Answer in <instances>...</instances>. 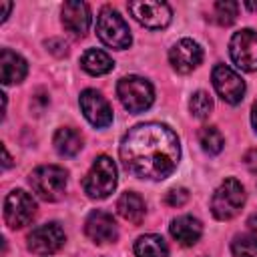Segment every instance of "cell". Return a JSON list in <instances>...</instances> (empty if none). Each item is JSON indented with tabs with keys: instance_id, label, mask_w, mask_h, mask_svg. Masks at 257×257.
<instances>
[{
	"instance_id": "f546056e",
	"label": "cell",
	"mask_w": 257,
	"mask_h": 257,
	"mask_svg": "<svg viewBox=\"0 0 257 257\" xmlns=\"http://www.w3.org/2000/svg\"><path fill=\"white\" fill-rule=\"evenodd\" d=\"M2 153H4V169H8V167L12 165V161H10V155H8L6 147H2Z\"/></svg>"
},
{
	"instance_id": "277c9868",
	"label": "cell",
	"mask_w": 257,
	"mask_h": 257,
	"mask_svg": "<svg viewBox=\"0 0 257 257\" xmlns=\"http://www.w3.org/2000/svg\"><path fill=\"white\" fill-rule=\"evenodd\" d=\"M68 173L58 165H42L30 173V187L42 201H58L66 191Z\"/></svg>"
},
{
	"instance_id": "7c38bea8",
	"label": "cell",
	"mask_w": 257,
	"mask_h": 257,
	"mask_svg": "<svg viewBox=\"0 0 257 257\" xmlns=\"http://www.w3.org/2000/svg\"><path fill=\"white\" fill-rule=\"evenodd\" d=\"M64 231L58 223H44L28 233V249L36 255H50L64 245Z\"/></svg>"
},
{
	"instance_id": "d6a6232c",
	"label": "cell",
	"mask_w": 257,
	"mask_h": 257,
	"mask_svg": "<svg viewBox=\"0 0 257 257\" xmlns=\"http://www.w3.org/2000/svg\"><path fill=\"white\" fill-rule=\"evenodd\" d=\"M253 155H255V157H257V151H253ZM255 169H257V167H255Z\"/></svg>"
},
{
	"instance_id": "ac0fdd59",
	"label": "cell",
	"mask_w": 257,
	"mask_h": 257,
	"mask_svg": "<svg viewBox=\"0 0 257 257\" xmlns=\"http://www.w3.org/2000/svg\"><path fill=\"white\" fill-rule=\"evenodd\" d=\"M116 211H118V215H120L124 221L139 225V223L145 219L147 207H145V201H143L137 193H131V191H128V193H122V195L118 197V201H116Z\"/></svg>"
},
{
	"instance_id": "9c48e42d",
	"label": "cell",
	"mask_w": 257,
	"mask_h": 257,
	"mask_svg": "<svg viewBox=\"0 0 257 257\" xmlns=\"http://www.w3.org/2000/svg\"><path fill=\"white\" fill-rule=\"evenodd\" d=\"M128 12L135 16V20L151 30L165 28L171 22V6L167 2H153V0H141V2H128Z\"/></svg>"
},
{
	"instance_id": "1f68e13d",
	"label": "cell",
	"mask_w": 257,
	"mask_h": 257,
	"mask_svg": "<svg viewBox=\"0 0 257 257\" xmlns=\"http://www.w3.org/2000/svg\"><path fill=\"white\" fill-rule=\"evenodd\" d=\"M247 6L249 8H257V2H247Z\"/></svg>"
},
{
	"instance_id": "7402d4cb",
	"label": "cell",
	"mask_w": 257,
	"mask_h": 257,
	"mask_svg": "<svg viewBox=\"0 0 257 257\" xmlns=\"http://www.w3.org/2000/svg\"><path fill=\"white\" fill-rule=\"evenodd\" d=\"M199 145L203 147L205 153L217 155V153H221L225 141H223V135L219 133L217 126H203L199 131Z\"/></svg>"
},
{
	"instance_id": "603a6c76",
	"label": "cell",
	"mask_w": 257,
	"mask_h": 257,
	"mask_svg": "<svg viewBox=\"0 0 257 257\" xmlns=\"http://www.w3.org/2000/svg\"><path fill=\"white\" fill-rule=\"evenodd\" d=\"M237 12H239V4L231 2V0H219L213 6V20L221 26H229L237 20Z\"/></svg>"
},
{
	"instance_id": "e0dca14e",
	"label": "cell",
	"mask_w": 257,
	"mask_h": 257,
	"mask_svg": "<svg viewBox=\"0 0 257 257\" xmlns=\"http://www.w3.org/2000/svg\"><path fill=\"white\" fill-rule=\"evenodd\" d=\"M0 72H2V84H16V82H22L26 72H28V64L26 60L12 52L10 48H4L0 52Z\"/></svg>"
},
{
	"instance_id": "4fadbf2b",
	"label": "cell",
	"mask_w": 257,
	"mask_h": 257,
	"mask_svg": "<svg viewBox=\"0 0 257 257\" xmlns=\"http://www.w3.org/2000/svg\"><path fill=\"white\" fill-rule=\"evenodd\" d=\"M169 60H171V66L177 72L187 74V72L195 70L201 64V60H203V48L195 40H191V38H181L169 50Z\"/></svg>"
},
{
	"instance_id": "ffe728a7",
	"label": "cell",
	"mask_w": 257,
	"mask_h": 257,
	"mask_svg": "<svg viewBox=\"0 0 257 257\" xmlns=\"http://www.w3.org/2000/svg\"><path fill=\"white\" fill-rule=\"evenodd\" d=\"M54 149L62 155V157H74L80 149H82V137L78 131L70 128V126H62L54 133Z\"/></svg>"
},
{
	"instance_id": "2e32d148",
	"label": "cell",
	"mask_w": 257,
	"mask_h": 257,
	"mask_svg": "<svg viewBox=\"0 0 257 257\" xmlns=\"http://www.w3.org/2000/svg\"><path fill=\"white\" fill-rule=\"evenodd\" d=\"M169 231H171V237L177 243L189 247V245H195L199 241V237L203 235V225L193 215H181V217L173 219Z\"/></svg>"
},
{
	"instance_id": "3957f363",
	"label": "cell",
	"mask_w": 257,
	"mask_h": 257,
	"mask_svg": "<svg viewBox=\"0 0 257 257\" xmlns=\"http://www.w3.org/2000/svg\"><path fill=\"white\" fill-rule=\"evenodd\" d=\"M96 36L110 48L124 50L131 46L133 36L124 18L110 6H104L96 16Z\"/></svg>"
},
{
	"instance_id": "cb8c5ba5",
	"label": "cell",
	"mask_w": 257,
	"mask_h": 257,
	"mask_svg": "<svg viewBox=\"0 0 257 257\" xmlns=\"http://www.w3.org/2000/svg\"><path fill=\"white\" fill-rule=\"evenodd\" d=\"M231 251L235 257H257V235H237L231 243Z\"/></svg>"
},
{
	"instance_id": "52a82bcc",
	"label": "cell",
	"mask_w": 257,
	"mask_h": 257,
	"mask_svg": "<svg viewBox=\"0 0 257 257\" xmlns=\"http://www.w3.org/2000/svg\"><path fill=\"white\" fill-rule=\"evenodd\" d=\"M34 213H36V203L22 189L8 193V197L4 199V221L10 229H22L32 221Z\"/></svg>"
},
{
	"instance_id": "d6986e66",
	"label": "cell",
	"mask_w": 257,
	"mask_h": 257,
	"mask_svg": "<svg viewBox=\"0 0 257 257\" xmlns=\"http://www.w3.org/2000/svg\"><path fill=\"white\" fill-rule=\"evenodd\" d=\"M80 66H82L88 74L100 76V74L110 72L112 66H114V62H112V58H110L106 52H102V50H98V48H88V50L80 56Z\"/></svg>"
},
{
	"instance_id": "f1b7e54d",
	"label": "cell",
	"mask_w": 257,
	"mask_h": 257,
	"mask_svg": "<svg viewBox=\"0 0 257 257\" xmlns=\"http://www.w3.org/2000/svg\"><path fill=\"white\" fill-rule=\"evenodd\" d=\"M251 122H253L255 131H257V100L253 102V108H251Z\"/></svg>"
},
{
	"instance_id": "44dd1931",
	"label": "cell",
	"mask_w": 257,
	"mask_h": 257,
	"mask_svg": "<svg viewBox=\"0 0 257 257\" xmlns=\"http://www.w3.org/2000/svg\"><path fill=\"white\" fill-rule=\"evenodd\" d=\"M135 255L137 257H167L169 245L161 235H143L135 241Z\"/></svg>"
},
{
	"instance_id": "4316f807",
	"label": "cell",
	"mask_w": 257,
	"mask_h": 257,
	"mask_svg": "<svg viewBox=\"0 0 257 257\" xmlns=\"http://www.w3.org/2000/svg\"><path fill=\"white\" fill-rule=\"evenodd\" d=\"M46 46H48V48H50V52H52V54H56V56H64V54L68 52L66 42H64V40H60V38H50V40L46 42Z\"/></svg>"
},
{
	"instance_id": "8992f818",
	"label": "cell",
	"mask_w": 257,
	"mask_h": 257,
	"mask_svg": "<svg viewBox=\"0 0 257 257\" xmlns=\"http://www.w3.org/2000/svg\"><path fill=\"white\" fill-rule=\"evenodd\" d=\"M116 94L122 106L135 114L147 110L155 100L153 84L141 76H122L116 84Z\"/></svg>"
},
{
	"instance_id": "83f0119b",
	"label": "cell",
	"mask_w": 257,
	"mask_h": 257,
	"mask_svg": "<svg viewBox=\"0 0 257 257\" xmlns=\"http://www.w3.org/2000/svg\"><path fill=\"white\" fill-rule=\"evenodd\" d=\"M0 8H2V18H0V22H4V20L8 18V12L12 10V2H0Z\"/></svg>"
},
{
	"instance_id": "7a4b0ae2",
	"label": "cell",
	"mask_w": 257,
	"mask_h": 257,
	"mask_svg": "<svg viewBox=\"0 0 257 257\" xmlns=\"http://www.w3.org/2000/svg\"><path fill=\"white\" fill-rule=\"evenodd\" d=\"M116 187V165L110 157L100 155L88 169L82 189L90 199H106Z\"/></svg>"
},
{
	"instance_id": "6da1fadb",
	"label": "cell",
	"mask_w": 257,
	"mask_h": 257,
	"mask_svg": "<svg viewBox=\"0 0 257 257\" xmlns=\"http://www.w3.org/2000/svg\"><path fill=\"white\" fill-rule=\"evenodd\" d=\"M118 153L128 173L141 179L161 181L177 169L181 147L177 135L167 124L143 122L128 128Z\"/></svg>"
},
{
	"instance_id": "5bb4252c",
	"label": "cell",
	"mask_w": 257,
	"mask_h": 257,
	"mask_svg": "<svg viewBox=\"0 0 257 257\" xmlns=\"http://www.w3.org/2000/svg\"><path fill=\"white\" fill-rule=\"evenodd\" d=\"M84 231H86L88 239L98 243V245L112 243L118 237L114 217L106 211H92L84 221Z\"/></svg>"
},
{
	"instance_id": "8fae6325",
	"label": "cell",
	"mask_w": 257,
	"mask_h": 257,
	"mask_svg": "<svg viewBox=\"0 0 257 257\" xmlns=\"http://www.w3.org/2000/svg\"><path fill=\"white\" fill-rule=\"evenodd\" d=\"M80 108L82 114L86 116V120L96 126V128H104L112 122V108L108 104V100L94 88H86L80 92Z\"/></svg>"
},
{
	"instance_id": "9a60e30c",
	"label": "cell",
	"mask_w": 257,
	"mask_h": 257,
	"mask_svg": "<svg viewBox=\"0 0 257 257\" xmlns=\"http://www.w3.org/2000/svg\"><path fill=\"white\" fill-rule=\"evenodd\" d=\"M62 24L74 36H84L90 26V8L84 2H64Z\"/></svg>"
},
{
	"instance_id": "484cf974",
	"label": "cell",
	"mask_w": 257,
	"mask_h": 257,
	"mask_svg": "<svg viewBox=\"0 0 257 257\" xmlns=\"http://www.w3.org/2000/svg\"><path fill=\"white\" fill-rule=\"evenodd\" d=\"M187 201H189V191L183 189V187L171 189V191L167 193V197H165V203L171 205V207H183Z\"/></svg>"
},
{
	"instance_id": "4dcf8cb0",
	"label": "cell",
	"mask_w": 257,
	"mask_h": 257,
	"mask_svg": "<svg viewBox=\"0 0 257 257\" xmlns=\"http://www.w3.org/2000/svg\"><path fill=\"white\" fill-rule=\"evenodd\" d=\"M247 225H249V229L257 231V215H251V217H249V221H247Z\"/></svg>"
},
{
	"instance_id": "ba28073f",
	"label": "cell",
	"mask_w": 257,
	"mask_h": 257,
	"mask_svg": "<svg viewBox=\"0 0 257 257\" xmlns=\"http://www.w3.org/2000/svg\"><path fill=\"white\" fill-rule=\"evenodd\" d=\"M229 54L241 70H257V32L251 28L235 32L229 42Z\"/></svg>"
},
{
	"instance_id": "d4e9b609",
	"label": "cell",
	"mask_w": 257,
	"mask_h": 257,
	"mask_svg": "<svg viewBox=\"0 0 257 257\" xmlns=\"http://www.w3.org/2000/svg\"><path fill=\"white\" fill-rule=\"evenodd\" d=\"M189 108L195 118H207L213 110V100L205 90H197L189 100Z\"/></svg>"
},
{
	"instance_id": "5b68a950",
	"label": "cell",
	"mask_w": 257,
	"mask_h": 257,
	"mask_svg": "<svg viewBox=\"0 0 257 257\" xmlns=\"http://www.w3.org/2000/svg\"><path fill=\"white\" fill-rule=\"evenodd\" d=\"M243 205H245V189L233 177L225 179L211 197V211L219 221L233 219L243 209Z\"/></svg>"
},
{
	"instance_id": "30bf717a",
	"label": "cell",
	"mask_w": 257,
	"mask_h": 257,
	"mask_svg": "<svg viewBox=\"0 0 257 257\" xmlns=\"http://www.w3.org/2000/svg\"><path fill=\"white\" fill-rule=\"evenodd\" d=\"M211 78H213V86H215L217 94H219L225 102L237 104V102L243 100L245 82H243V78H241L233 68H229V66H225V64H217V66L213 68Z\"/></svg>"
}]
</instances>
